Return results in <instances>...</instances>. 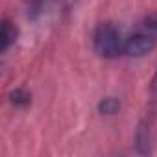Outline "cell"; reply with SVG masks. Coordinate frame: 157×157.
<instances>
[{"label": "cell", "mask_w": 157, "mask_h": 157, "mask_svg": "<svg viewBox=\"0 0 157 157\" xmlns=\"http://www.w3.org/2000/svg\"><path fill=\"white\" fill-rule=\"evenodd\" d=\"M124 43H126V39L122 37V32L111 22H104L94 30V35H93L94 52L102 57L113 59V57L122 56Z\"/></svg>", "instance_id": "6da1fadb"}, {"label": "cell", "mask_w": 157, "mask_h": 157, "mask_svg": "<svg viewBox=\"0 0 157 157\" xmlns=\"http://www.w3.org/2000/svg\"><path fill=\"white\" fill-rule=\"evenodd\" d=\"M157 44V37L142 28H139L135 33H131L129 37H126L124 43V56L129 57H142L146 54H150Z\"/></svg>", "instance_id": "7a4b0ae2"}, {"label": "cell", "mask_w": 157, "mask_h": 157, "mask_svg": "<svg viewBox=\"0 0 157 157\" xmlns=\"http://www.w3.org/2000/svg\"><path fill=\"white\" fill-rule=\"evenodd\" d=\"M17 39V28L6 19L2 22V52H6Z\"/></svg>", "instance_id": "3957f363"}, {"label": "cell", "mask_w": 157, "mask_h": 157, "mask_svg": "<svg viewBox=\"0 0 157 157\" xmlns=\"http://www.w3.org/2000/svg\"><path fill=\"white\" fill-rule=\"evenodd\" d=\"M100 111L102 113H105V115H113V113H117V109H118V102L115 100V98H104L102 102H100Z\"/></svg>", "instance_id": "277c9868"}, {"label": "cell", "mask_w": 157, "mask_h": 157, "mask_svg": "<svg viewBox=\"0 0 157 157\" xmlns=\"http://www.w3.org/2000/svg\"><path fill=\"white\" fill-rule=\"evenodd\" d=\"M140 28L146 30V32H150V33H153V35L157 37V13L148 15V17L140 22Z\"/></svg>", "instance_id": "5b68a950"}, {"label": "cell", "mask_w": 157, "mask_h": 157, "mask_svg": "<svg viewBox=\"0 0 157 157\" xmlns=\"http://www.w3.org/2000/svg\"><path fill=\"white\" fill-rule=\"evenodd\" d=\"M11 102H13L15 105H24V104L30 102V94L19 89V91H15V93L11 94Z\"/></svg>", "instance_id": "8992f818"}]
</instances>
